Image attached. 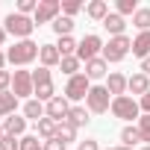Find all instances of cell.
<instances>
[{"mask_svg":"<svg viewBox=\"0 0 150 150\" xmlns=\"http://www.w3.org/2000/svg\"><path fill=\"white\" fill-rule=\"evenodd\" d=\"M6 33H9V35H15L18 41H27V38L35 33V21H33L30 15L12 12V15H6Z\"/></svg>","mask_w":150,"mask_h":150,"instance_id":"obj_1","label":"cell"},{"mask_svg":"<svg viewBox=\"0 0 150 150\" xmlns=\"http://www.w3.org/2000/svg\"><path fill=\"white\" fill-rule=\"evenodd\" d=\"M38 53H41V47H38L33 38H27V41H15V44L9 47V53H6V62H12V65H30Z\"/></svg>","mask_w":150,"mask_h":150,"instance_id":"obj_2","label":"cell"},{"mask_svg":"<svg viewBox=\"0 0 150 150\" xmlns=\"http://www.w3.org/2000/svg\"><path fill=\"white\" fill-rule=\"evenodd\" d=\"M86 109L94 112V115H103L112 109V94L106 91V86H91L88 97H86Z\"/></svg>","mask_w":150,"mask_h":150,"instance_id":"obj_3","label":"cell"},{"mask_svg":"<svg viewBox=\"0 0 150 150\" xmlns=\"http://www.w3.org/2000/svg\"><path fill=\"white\" fill-rule=\"evenodd\" d=\"M112 115L115 118H121V121H138L141 118V106H138V100H132V97H115L112 100Z\"/></svg>","mask_w":150,"mask_h":150,"instance_id":"obj_4","label":"cell"},{"mask_svg":"<svg viewBox=\"0 0 150 150\" xmlns=\"http://www.w3.org/2000/svg\"><path fill=\"white\" fill-rule=\"evenodd\" d=\"M129 50H132V41H129L127 35H115V38H109V41L103 44V59H106V62H121Z\"/></svg>","mask_w":150,"mask_h":150,"instance_id":"obj_5","label":"cell"},{"mask_svg":"<svg viewBox=\"0 0 150 150\" xmlns=\"http://www.w3.org/2000/svg\"><path fill=\"white\" fill-rule=\"evenodd\" d=\"M91 91V80L86 77V74H77V77H71L68 86H65V97L68 100H86Z\"/></svg>","mask_w":150,"mask_h":150,"instance_id":"obj_6","label":"cell"},{"mask_svg":"<svg viewBox=\"0 0 150 150\" xmlns=\"http://www.w3.org/2000/svg\"><path fill=\"white\" fill-rule=\"evenodd\" d=\"M97 56H103V41H100V35H86V38L80 41V47H77V59H80V62H91V59H97Z\"/></svg>","mask_w":150,"mask_h":150,"instance_id":"obj_7","label":"cell"},{"mask_svg":"<svg viewBox=\"0 0 150 150\" xmlns=\"http://www.w3.org/2000/svg\"><path fill=\"white\" fill-rule=\"evenodd\" d=\"M59 12H62V3H59V0H38V9H35L33 21H35V27H38V24H50V21L59 18Z\"/></svg>","mask_w":150,"mask_h":150,"instance_id":"obj_8","label":"cell"},{"mask_svg":"<svg viewBox=\"0 0 150 150\" xmlns=\"http://www.w3.org/2000/svg\"><path fill=\"white\" fill-rule=\"evenodd\" d=\"M12 94L21 100V97H30L35 94V86H33V74L30 71H15L12 74Z\"/></svg>","mask_w":150,"mask_h":150,"instance_id":"obj_9","label":"cell"},{"mask_svg":"<svg viewBox=\"0 0 150 150\" xmlns=\"http://www.w3.org/2000/svg\"><path fill=\"white\" fill-rule=\"evenodd\" d=\"M68 112H71V100H68L65 94H56L50 103H44V115L53 118L56 124H62V121L68 118Z\"/></svg>","mask_w":150,"mask_h":150,"instance_id":"obj_10","label":"cell"},{"mask_svg":"<svg viewBox=\"0 0 150 150\" xmlns=\"http://www.w3.org/2000/svg\"><path fill=\"white\" fill-rule=\"evenodd\" d=\"M127 91L144 97L150 91V77H147V74H132V77H127Z\"/></svg>","mask_w":150,"mask_h":150,"instance_id":"obj_11","label":"cell"},{"mask_svg":"<svg viewBox=\"0 0 150 150\" xmlns=\"http://www.w3.org/2000/svg\"><path fill=\"white\" fill-rule=\"evenodd\" d=\"M86 77L88 80H100V77H106L109 74V62L103 59V56H97V59H91V62H86Z\"/></svg>","mask_w":150,"mask_h":150,"instance_id":"obj_12","label":"cell"},{"mask_svg":"<svg viewBox=\"0 0 150 150\" xmlns=\"http://www.w3.org/2000/svg\"><path fill=\"white\" fill-rule=\"evenodd\" d=\"M24 129H27V118H21V115H9V118L3 121V132H6V135L21 138V135H24Z\"/></svg>","mask_w":150,"mask_h":150,"instance_id":"obj_13","label":"cell"},{"mask_svg":"<svg viewBox=\"0 0 150 150\" xmlns=\"http://www.w3.org/2000/svg\"><path fill=\"white\" fill-rule=\"evenodd\" d=\"M106 91L112 94V100H115V97H124V91H127V77H124V74H109Z\"/></svg>","mask_w":150,"mask_h":150,"instance_id":"obj_14","label":"cell"},{"mask_svg":"<svg viewBox=\"0 0 150 150\" xmlns=\"http://www.w3.org/2000/svg\"><path fill=\"white\" fill-rule=\"evenodd\" d=\"M38 59H41V68H53V65H59V62H62V56H59L56 44H41Z\"/></svg>","mask_w":150,"mask_h":150,"instance_id":"obj_15","label":"cell"},{"mask_svg":"<svg viewBox=\"0 0 150 150\" xmlns=\"http://www.w3.org/2000/svg\"><path fill=\"white\" fill-rule=\"evenodd\" d=\"M132 53L141 56V59L150 56V30H147V33H138V35L132 38Z\"/></svg>","mask_w":150,"mask_h":150,"instance_id":"obj_16","label":"cell"},{"mask_svg":"<svg viewBox=\"0 0 150 150\" xmlns=\"http://www.w3.org/2000/svg\"><path fill=\"white\" fill-rule=\"evenodd\" d=\"M18 109V97L12 91H0V118H9Z\"/></svg>","mask_w":150,"mask_h":150,"instance_id":"obj_17","label":"cell"},{"mask_svg":"<svg viewBox=\"0 0 150 150\" xmlns=\"http://www.w3.org/2000/svg\"><path fill=\"white\" fill-rule=\"evenodd\" d=\"M65 121H68L71 127H77V129H80V127L88 124V109H86V106H71V112H68Z\"/></svg>","mask_w":150,"mask_h":150,"instance_id":"obj_18","label":"cell"},{"mask_svg":"<svg viewBox=\"0 0 150 150\" xmlns=\"http://www.w3.org/2000/svg\"><path fill=\"white\" fill-rule=\"evenodd\" d=\"M103 27H106V30H109V35L115 38V35H124V27H127V24H124V18H121L118 12H109V15H106V21H103Z\"/></svg>","mask_w":150,"mask_h":150,"instance_id":"obj_19","label":"cell"},{"mask_svg":"<svg viewBox=\"0 0 150 150\" xmlns=\"http://www.w3.org/2000/svg\"><path fill=\"white\" fill-rule=\"evenodd\" d=\"M24 118H33V121L38 124V121L44 118V103H41V100H35V97H33V100H27V103H24Z\"/></svg>","mask_w":150,"mask_h":150,"instance_id":"obj_20","label":"cell"},{"mask_svg":"<svg viewBox=\"0 0 150 150\" xmlns=\"http://www.w3.org/2000/svg\"><path fill=\"white\" fill-rule=\"evenodd\" d=\"M56 127H59V124H56L53 118H47V115H44V118H41L38 124H35V129H38V135H41L44 141H50V138H56Z\"/></svg>","mask_w":150,"mask_h":150,"instance_id":"obj_21","label":"cell"},{"mask_svg":"<svg viewBox=\"0 0 150 150\" xmlns=\"http://www.w3.org/2000/svg\"><path fill=\"white\" fill-rule=\"evenodd\" d=\"M86 12H88V18H94V21H106V15H109V3H106V0H91Z\"/></svg>","mask_w":150,"mask_h":150,"instance_id":"obj_22","label":"cell"},{"mask_svg":"<svg viewBox=\"0 0 150 150\" xmlns=\"http://www.w3.org/2000/svg\"><path fill=\"white\" fill-rule=\"evenodd\" d=\"M77 47H80V44L74 41L71 35H65V38H59V41H56V50H59V56H62V59H65V56H77Z\"/></svg>","mask_w":150,"mask_h":150,"instance_id":"obj_23","label":"cell"},{"mask_svg":"<svg viewBox=\"0 0 150 150\" xmlns=\"http://www.w3.org/2000/svg\"><path fill=\"white\" fill-rule=\"evenodd\" d=\"M71 30H74V18H65V15H59V18L53 21V33H56L59 38L71 35Z\"/></svg>","mask_w":150,"mask_h":150,"instance_id":"obj_24","label":"cell"},{"mask_svg":"<svg viewBox=\"0 0 150 150\" xmlns=\"http://www.w3.org/2000/svg\"><path fill=\"white\" fill-rule=\"evenodd\" d=\"M59 68H62V74H68V80H71V77H77V74H80V59H77V56H65V59L59 62Z\"/></svg>","mask_w":150,"mask_h":150,"instance_id":"obj_25","label":"cell"},{"mask_svg":"<svg viewBox=\"0 0 150 150\" xmlns=\"http://www.w3.org/2000/svg\"><path fill=\"white\" fill-rule=\"evenodd\" d=\"M53 97H56V86H53V83H41V86H35V100L50 103Z\"/></svg>","mask_w":150,"mask_h":150,"instance_id":"obj_26","label":"cell"},{"mask_svg":"<svg viewBox=\"0 0 150 150\" xmlns=\"http://www.w3.org/2000/svg\"><path fill=\"white\" fill-rule=\"evenodd\" d=\"M121 141H124L127 147H135V144H138V141H144V138H141L138 127H124V129H121Z\"/></svg>","mask_w":150,"mask_h":150,"instance_id":"obj_27","label":"cell"},{"mask_svg":"<svg viewBox=\"0 0 150 150\" xmlns=\"http://www.w3.org/2000/svg\"><path fill=\"white\" fill-rule=\"evenodd\" d=\"M56 138H59V141H65V144H68V141H74V138H77V127H71L68 121H62V124L56 127Z\"/></svg>","mask_w":150,"mask_h":150,"instance_id":"obj_28","label":"cell"},{"mask_svg":"<svg viewBox=\"0 0 150 150\" xmlns=\"http://www.w3.org/2000/svg\"><path fill=\"white\" fill-rule=\"evenodd\" d=\"M132 24H135L141 33H147V30H150V9H141V6H138V12L132 15Z\"/></svg>","mask_w":150,"mask_h":150,"instance_id":"obj_29","label":"cell"},{"mask_svg":"<svg viewBox=\"0 0 150 150\" xmlns=\"http://www.w3.org/2000/svg\"><path fill=\"white\" fill-rule=\"evenodd\" d=\"M138 12V3L135 0H118V15L124 18V15H135Z\"/></svg>","mask_w":150,"mask_h":150,"instance_id":"obj_30","label":"cell"},{"mask_svg":"<svg viewBox=\"0 0 150 150\" xmlns=\"http://www.w3.org/2000/svg\"><path fill=\"white\" fill-rule=\"evenodd\" d=\"M41 83H53L50 68H38V71H33V86H41Z\"/></svg>","mask_w":150,"mask_h":150,"instance_id":"obj_31","label":"cell"},{"mask_svg":"<svg viewBox=\"0 0 150 150\" xmlns=\"http://www.w3.org/2000/svg\"><path fill=\"white\" fill-rule=\"evenodd\" d=\"M0 150H21V138L3 132V138H0Z\"/></svg>","mask_w":150,"mask_h":150,"instance_id":"obj_32","label":"cell"},{"mask_svg":"<svg viewBox=\"0 0 150 150\" xmlns=\"http://www.w3.org/2000/svg\"><path fill=\"white\" fill-rule=\"evenodd\" d=\"M21 150H41L38 135H21Z\"/></svg>","mask_w":150,"mask_h":150,"instance_id":"obj_33","label":"cell"},{"mask_svg":"<svg viewBox=\"0 0 150 150\" xmlns=\"http://www.w3.org/2000/svg\"><path fill=\"white\" fill-rule=\"evenodd\" d=\"M138 132H141V138L150 144V115H141V118H138Z\"/></svg>","mask_w":150,"mask_h":150,"instance_id":"obj_34","label":"cell"},{"mask_svg":"<svg viewBox=\"0 0 150 150\" xmlns=\"http://www.w3.org/2000/svg\"><path fill=\"white\" fill-rule=\"evenodd\" d=\"M80 9H83V3H80V0H68V3H62V12H65V18L77 15Z\"/></svg>","mask_w":150,"mask_h":150,"instance_id":"obj_35","label":"cell"},{"mask_svg":"<svg viewBox=\"0 0 150 150\" xmlns=\"http://www.w3.org/2000/svg\"><path fill=\"white\" fill-rule=\"evenodd\" d=\"M35 9H38V0H21V3H18V12L21 15H35Z\"/></svg>","mask_w":150,"mask_h":150,"instance_id":"obj_36","label":"cell"},{"mask_svg":"<svg viewBox=\"0 0 150 150\" xmlns=\"http://www.w3.org/2000/svg\"><path fill=\"white\" fill-rule=\"evenodd\" d=\"M0 91H12V74L0 71Z\"/></svg>","mask_w":150,"mask_h":150,"instance_id":"obj_37","label":"cell"},{"mask_svg":"<svg viewBox=\"0 0 150 150\" xmlns=\"http://www.w3.org/2000/svg\"><path fill=\"white\" fill-rule=\"evenodd\" d=\"M44 150H65V141H59V138H50V141H44Z\"/></svg>","mask_w":150,"mask_h":150,"instance_id":"obj_38","label":"cell"},{"mask_svg":"<svg viewBox=\"0 0 150 150\" xmlns=\"http://www.w3.org/2000/svg\"><path fill=\"white\" fill-rule=\"evenodd\" d=\"M77 150H100V147H97V141H94V138H86V141H80V147H77Z\"/></svg>","mask_w":150,"mask_h":150,"instance_id":"obj_39","label":"cell"},{"mask_svg":"<svg viewBox=\"0 0 150 150\" xmlns=\"http://www.w3.org/2000/svg\"><path fill=\"white\" fill-rule=\"evenodd\" d=\"M138 106H141V112H144V115H150V91H147V94L138 100Z\"/></svg>","mask_w":150,"mask_h":150,"instance_id":"obj_40","label":"cell"},{"mask_svg":"<svg viewBox=\"0 0 150 150\" xmlns=\"http://www.w3.org/2000/svg\"><path fill=\"white\" fill-rule=\"evenodd\" d=\"M141 74H147V77H150V56L141 59Z\"/></svg>","mask_w":150,"mask_h":150,"instance_id":"obj_41","label":"cell"},{"mask_svg":"<svg viewBox=\"0 0 150 150\" xmlns=\"http://www.w3.org/2000/svg\"><path fill=\"white\" fill-rule=\"evenodd\" d=\"M6 35H9V33H6V27H0V47H3V41H6Z\"/></svg>","mask_w":150,"mask_h":150,"instance_id":"obj_42","label":"cell"},{"mask_svg":"<svg viewBox=\"0 0 150 150\" xmlns=\"http://www.w3.org/2000/svg\"><path fill=\"white\" fill-rule=\"evenodd\" d=\"M3 65H6V53L0 50V71H3Z\"/></svg>","mask_w":150,"mask_h":150,"instance_id":"obj_43","label":"cell"},{"mask_svg":"<svg viewBox=\"0 0 150 150\" xmlns=\"http://www.w3.org/2000/svg\"><path fill=\"white\" fill-rule=\"evenodd\" d=\"M115 150H132V147H127V144H121V147H115Z\"/></svg>","mask_w":150,"mask_h":150,"instance_id":"obj_44","label":"cell"},{"mask_svg":"<svg viewBox=\"0 0 150 150\" xmlns=\"http://www.w3.org/2000/svg\"><path fill=\"white\" fill-rule=\"evenodd\" d=\"M0 138H3V124H0Z\"/></svg>","mask_w":150,"mask_h":150,"instance_id":"obj_45","label":"cell"},{"mask_svg":"<svg viewBox=\"0 0 150 150\" xmlns=\"http://www.w3.org/2000/svg\"><path fill=\"white\" fill-rule=\"evenodd\" d=\"M141 150H150V144H147V147H141Z\"/></svg>","mask_w":150,"mask_h":150,"instance_id":"obj_46","label":"cell"},{"mask_svg":"<svg viewBox=\"0 0 150 150\" xmlns=\"http://www.w3.org/2000/svg\"><path fill=\"white\" fill-rule=\"evenodd\" d=\"M109 150H115V147H109Z\"/></svg>","mask_w":150,"mask_h":150,"instance_id":"obj_47","label":"cell"}]
</instances>
